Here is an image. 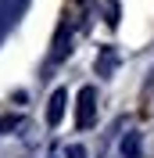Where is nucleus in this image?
Here are the masks:
<instances>
[{"instance_id": "obj_4", "label": "nucleus", "mask_w": 154, "mask_h": 158, "mask_svg": "<svg viewBox=\"0 0 154 158\" xmlns=\"http://www.w3.org/2000/svg\"><path fill=\"white\" fill-rule=\"evenodd\" d=\"M68 158H86V148H79V144H72V148H68Z\"/></svg>"}, {"instance_id": "obj_3", "label": "nucleus", "mask_w": 154, "mask_h": 158, "mask_svg": "<svg viewBox=\"0 0 154 158\" xmlns=\"http://www.w3.org/2000/svg\"><path fill=\"white\" fill-rule=\"evenodd\" d=\"M122 151H125L129 158L140 155V137H136V133H133V137H125V140H122Z\"/></svg>"}, {"instance_id": "obj_1", "label": "nucleus", "mask_w": 154, "mask_h": 158, "mask_svg": "<svg viewBox=\"0 0 154 158\" xmlns=\"http://www.w3.org/2000/svg\"><path fill=\"white\" fill-rule=\"evenodd\" d=\"M97 118V90L93 86H83L79 90V111H75V126L79 129H90Z\"/></svg>"}, {"instance_id": "obj_2", "label": "nucleus", "mask_w": 154, "mask_h": 158, "mask_svg": "<svg viewBox=\"0 0 154 158\" xmlns=\"http://www.w3.org/2000/svg\"><path fill=\"white\" fill-rule=\"evenodd\" d=\"M65 101H68V94H65V90H54V97H50V108H47V122H50V126H61V118H65Z\"/></svg>"}]
</instances>
